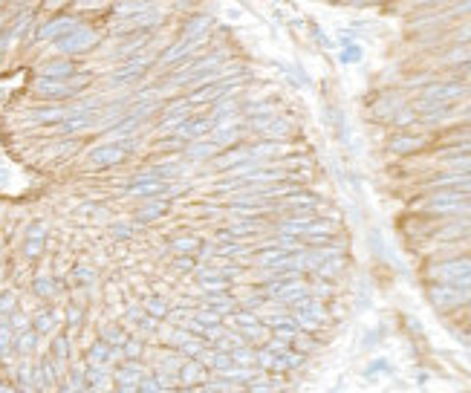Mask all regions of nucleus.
Here are the masks:
<instances>
[{"instance_id":"1","label":"nucleus","mask_w":471,"mask_h":393,"mask_svg":"<svg viewBox=\"0 0 471 393\" xmlns=\"http://www.w3.org/2000/svg\"><path fill=\"white\" fill-rule=\"evenodd\" d=\"M136 148H139V139H136V136L93 145V148L87 151V156H84V168H87V171H107V168H116V165H121L127 156H131Z\"/></svg>"},{"instance_id":"2","label":"nucleus","mask_w":471,"mask_h":393,"mask_svg":"<svg viewBox=\"0 0 471 393\" xmlns=\"http://www.w3.org/2000/svg\"><path fill=\"white\" fill-rule=\"evenodd\" d=\"M99 43V32L93 29V26H87V23H81V26H75L70 35H64V38H58L53 47L58 50V55L61 58H75V55H84V53H90L93 47Z\"/></svg>"},{"instance_id":"3","label":"nucleus","mask_w":471,"mask_h":393,"mask_svg":"<svg viewBox=\"0 0 471 393\" xmlns=\"http://www.w3.org/2000/svg\"><path fill=\"white\" fill-rule=\"evenodd\" d=\"M468 87L457 78H448V81H431V84H425L422 87V93H419V102H428V104H451L460 102L465 96Z\"/></svg>"},{"instance_id":"4","label":"nucleus","mask_w":471,"mask_h":393,"mask_svg":"<svg viewBox=\"0 0 471 393\" xmlns=\"http://www.w3.org/2000/svg\"><path fill=\"white\" fill-rule=\"evenodd\" d=\"M47 240H50V226L44 220H32L23 229V257L29 260V264H35V260L44 254Z\"/></svg>"},{"instance_id":"5","label":"nucleus","mask_w":471,"mask_h":393,"mask_svg":"<svg viewBox=\"0 0 471 393\" xmlns=\"http://www.w3.org/2000/svg\"><path fill=\"white\" fill-rule=\"evenodd\" d=\"M428 298L437 310H454L471 301V286L468 289H457V286H445V284H431L428 286Z\"/></svg>"},{"instance_id":"6","label":"nucleus","mask_w":471,"mask_h":393,"mask_svg":"<svg viewBox=\"0 0 471 393\" xmlns=\"http://www.w3.org/2000/svg\"><path fill=\"white\" fill-rule=\"evenodd\" d=\"M78 64L72 58H53V61H44L38 67V75L35 78H50V81H75L78 78Z\"/></svg>"},{"instance_id":"7","label":"nucleus","mask_w":471,"mask_h":393,"mask_svg":"<svg viewBox=\"0 0 471 393\" xmlns=\"http://www.w3.org/2000/svg\"><path fill=\"white\" fill-rule=\"evenodd\" d=\"M96 284H99V269L93 264H87V260H78V264L70 269V275H67V286H72V289H78L84 295H93Z\"/></svg>"},{"instance_id":"8","label":"nucleus","mask_w":471,"mask_h":393,"mask_svg":"<svg viewBox=\"0 0 471 393\" xmlns=\"http://www.w3.org/2000/svg\"><path fill=\"white\" fill-rule=\"evenodd\" d=\"M211 122H208V113H191L177 130H174V134L183 139V142H200V139H205V136H211Z\"/></svg>"},{"instance_id":"9","label":"nucleus","mask_w":471,"mask_h":393,"mask_svg":"<svg viewBox=\"0 0 471 393\" xmlns=\"http://www.w3.org/2000/svg\"><path fill=\"white\" fill-rule=\"evenodd\" d=\"M75 26H81V21H75V18H70V15H58V18H50V21H44V23H38V29H35V38L38 41H58V38H64V35H70Z\"/></svg>"},{"instance_id":"10","label":"nucleus","mask_w":471,"mask_h":393,"mask_svg":"<svg viewBox=\"0 0 471 393\" xmlns=\"http://www.w3.org/2000/svg\"><path fill=\"white\" fill-rule=\"evenodd\" d=\"M168 214H170V203H168V200H148V203H142L139 208H134L131 220L142 229V226H151V223L162 220V217H168Z\"/></svg>"},{"instance_id":"11","label":"nucleus","mask_w":471,"mask_h":393,"mask_svg":"<svg viewBox=\"0 0 471 393\" xmlns=\"http://www.w3.org/2000/svg\"><path fill=\"white\" fill-rule=\"evenodd\" d=\"M202 237L197 232H174V235H168V252H174V254H197L200 257V249H202Z\"/></svg>"},{"instance_id":"12","label":"nucleus","mask_w":471,"mask_h":393,"mask_svg":"<svg viewBox=\"0 0 471 393\" xmlns=\"http://www.w3.org/2000/svg\"><path fill=\"white\" fill-rule=\"evenodd\" d=\"M61 324H64V316L58 307H44L32 316V330L38 335H53V333H58Z\"/></svg>"},{"instance_id":"13","label":"nucleus","mask_w":471,"mask_h":393,"mask_svg":"<svg viewBox=\"0 0 471 393\" xmlns=\"http://www.w3.org/2000/svg\"><path fill=\"white\" fill-rule=\"evenodd\" d=\"M64 281L55 278V275H35L32 281V295L40 298V301H55L61 292H64Z\"/></svg>"},{"instance_id":"14","label":"nucleus","mask_w":471,"mask_h":393,"mask_svg":"<svg viewBox=\"0 0 471 393\" xmlns=\"http://www.w3.org/2000/svg\"><path fill=\"white\" fill-rule=\"evenodd\" d=\"M223 151L214 145L211 139H200V142H188L185 145V151H183V156L188 159V162H208V159H217Z\"/></svg>"},{"instance_id":"15","label":"nucleus","mask_w":471,"mask_h":393,"mask_svg":"<svg viewBox=\"0 0 471 393\" xmlns=\"http://www.w3.org/2000/svg\"><path fill=\"white\" fill-rule=\"evenodd\" d=\"M50 356H53L58 365L70 367V359H72V335H70V333H55V335H53Z\"/></svg>"},{"instance_id":"16","label":"nucleus","mask_w":471,"mask_h":393,"mask_svg":"<svg viewBox=\"0 0 471 393\" xmlns=\"http://www.w3.org/2000/svg\"><path fill=\"white\" fill-rule=\"evenodd\" d=\"M142 307H145V313H148L153 321H165L170 313H174V303H170L168 298H162V295H148V298L142 301Z\"/></svg>"},{"instance_id":"17","label":"nucleus","mask_w":471,"mask_h":393,"mask_svg":"<svg viewBox=\"0 0 471 393\" xmlns=\"http://www.w3.org/2000/svg\"><path fill=\"white\" fill-rule=\"evenodd\" d=\"M99 338H102L107 347H113V350H121V347L131 341V335H127V327H124V324H104V327L99 330Z\"/></svg>"},{"instance_id":"18","label":"nucleus","mask_w":471,"mask_h":393,"mask_svg":"<svg viewBox=\"0 0 471 393\" xmlns=\"http://www.w3.org/2000/svg\"><path fill=\"white\" fill-rule=\"evenodd\" d=\"M61 316H64V333H78L81 330V324H84V307H81V301H67V307L61 310Z\"/></svg>"},{"instance_id":"19","label":"nucleus","mask_w":471,"mask_h":393,"mask_svg":"<svg viewBox=\"0 0 471 393\" xmlns=\"http://www.w3.org/2000/svg\"><path fill=\"white\" fill-rule=\"evenodd\" d=\"M136 223L134 220H107V237L116 240V243H127L134 235H136Z\"/></svg>"},{"instance_id":"20","label":"nucleus","mask_w":471,"mask_h":393,"mask_svg":"<svg viewBox=\"0 0 471 393\" xmlns=\"http://www.w3.org/2000/svg\"><path fill=\"white\" fill-rule=\"evenodd\" d=\"M416 148H422V139H419V136H413V134H408V130H402L399 136H394V139L388 142V151H391V154H399V156L413 154Z\"/></svg>"},{"instance_id":"21","label":"nucleus","mask_w":471,"mask_h":393,"mask_svg":"<svg viewBox=\"0 0 471 393\" xmlns=\"http://www.w3.org/2000/svg\"><path fill=\"white\" fill-rule=\"evenodd\" d=\"M38 341H40V335L29 327L26 333H21V335H15V359H29L32 353H35V347H38Z\"/></svg>"},{"instance_id":"22","label":"nucleus","mask_w":471,"mask_h":393,"mask_svg":"<svg viewBox=\"0 0 471 393\" xmlns=\"http://www.w3.org/2000/svg\"><path fill=\"white\" fill-rule=\"evenodd\" d=\"M78 148H81V139H53V142L47 145V156H53L55 162H58V159H70Z\"/></svg>"},{"instance_id":"23","label":"nucleus","mask_w":471,"mask_h":393,"mask_svg":"<svg viewBox=\"0 0 471 393\" xmlns=\"http://www.w3.org/2000/svg\"><path fill=\"white\" fill-rule=\"evenodd\" d=\"M200 269V257L197 254H177L174 257V272L177 275H194Z\"/></svg>"},{"instance_id":"24","label":"nucleus","mask_w":471,"mask_h":393,"mask_svg":"<svg viewBox=\"0 0 471 393\" xmlns=\"http://www.w3.org/2000/svg\"><path fill=\"white\" fill-rule=\"evenodd\" d=\"M21 307H18V298H15V292H0V318H9V316H15Z\"/></svg>"},{"instance_id":"25","label":"nucleus","mask_w":471,"mask_h":393,"mask_svg":"<svg viewBox=\"0 0 471 393\" xmlns=\"http://www.w3.org/2000/svg\"><path fill=\"white\" fill-rule=\"evenodd\" d=\"M359 58H362V47H359V43H347V50L341 53V61L350 64V61H359Z\"/></svg>"},{"instance_id":"26","label":"nucleus","mask_w":471,"mask_h":393,"mask_svg":"<svg viewBox=\"0 0 471 393\" xmlns=\"http://www.w3.org/2000/svg\"><path fill=\"white\" fill-rule=\"evenodd\" d=\"M53 393H75V390H72V387H70V384H64V382H61V384H58V387H55V390H53Z\"/></svg>"},{"instance_id":"27","label":"nucleus","mask_w":471,"mask_h":393,"mask_svg":"<svg viewBox=\"0 0 471 393\" xmlns=\"http://www.w3.org/2000/svg\"><path fill=\"white\" fill-rule=\"evenodd\" d=\"M462 119H468V122H471V104H465V110H462Z\"/></svg>"},{"instance_id":"28","label":"nucleus","mask_w":471,"mask_h":393,"mask_svg":"<svg viewBox=\"0 0 471 393\" xmlns=\"http://www.w3.org/2000/svg\"><path fill=\"white\" fill-rule=\"evenodd\" d=\"M4 278H6V267L0 264V284H4Z\"/></svg>"}]
</instances>
